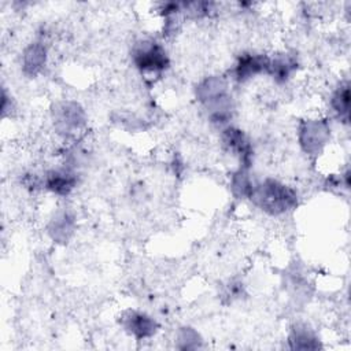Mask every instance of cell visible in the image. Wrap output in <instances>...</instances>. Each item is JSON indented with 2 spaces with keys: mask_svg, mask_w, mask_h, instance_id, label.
I'll return each mask as SVG.
<instances>
[{
  "mask_svg": "<svg viewBox=\"0 0 351 351\" xmlns=\"http://www.w3.org/2000/svg\"><path fill=\"white\" fill-rule=\"evenodd\" d=\"M288 343L292 350H317L321 347L315 332L307 325L298 324L291 329Z\"/></svg>",
  "mask_w": 351,
  "mask_h": 351,
  "instance_id": "13",
  "label": "cell"
},
{
  "mask_svg": "<svg viewBox=\"0 0 351 351\" xmlns=\"http://www.w3.org/2000/svg\"><path fill=\"white\" fill-rule=\"evenodd\" d=\"M177 340H178V348H182V350H193L202 346L200 335L193 328H189V326H184L180 329L177 335Z\"/></svg>",
  "mask_w": 351,
  "mask_h": 351,
  "instance_id": "16",
  "label": "cell"
},
{
  "mask_svg": "<svg viewBox=\"0 0 351 351\" xmlns=\"http://www.w3.org/2000/svg\"><path fill=\"white\" fill-rule=\"evenodd\" d=\"M75 228V218L69 210L55 213L48 223V234L56 243H67L73 236Z\"/></svg>",
  "mask_w": 351,
  "mask_h": 351,
  "instance_id": "10",
  "label": "cell"
},
{
  "mask_svg": "<svg viewBox=\"0 0 351 351\" xmlns=\"http://www.w3.org/2000/svg\"><path fill=\"white\" fill-rule=\"evenodd\" d=\"M269 62L270 58L262 53H243L234 64L233 75L239 82H245L259 74H267Z\"/></svg>",
  "mask_w": 351,
  "mask_h": 351,
  "instance_id": "8",
  "label": "cell"
},
{
  "mask_svg": "<svg viewBox=\"0 0 351 351\" xmlns=\"http://www.w3.org/2000/svg\"><path fill=\"white\" fill-rule=\"evenodd\" d=\"M77 174L71 167L49 170L43 178L44 188L59 196H67L77 186Z\"/></svg>",
  "mask_w": 351,
  "mask_h": 351,
  "instance_id": "9",
  "label": "cell"
},
{
  "mask_svg": "<svg viewBox=\"0 0 351 351\" xmlns=\"http://www.w3.org/2000/svg\"><path fill=\"white\" fill-rule=\"evenodd\" d=\"M348 104H350V88L348 84H340L332 93L330 106L332 110L344 122L348 121Z\"/></svg>",
  "mask_w": 351,
  "mask_h": 351,
  "instance_id": "15",
  "label": "cell"
},
{
  "mask_svg": "<svg viewBox=\"0 0 351 351\" xmlns=\"http://www.w3.org/2000/svg\"><path fill=\"white\" fill-rule=\"evenodd\" d=\"M222 143L225 148L240 160V167L250 169L252 159V145L243 130L228 126L222 132Z\"/></svg>",
  "mask_w": 351,
  "mask_h": 351,
  "instance_id": "7",
  "label": "cell"
},
{
  "mask_svg": "<svg viewBox=\"0 0 351 351\" xmlns=\"http://www.w3.org/2000/svg\"><path fill=\"white\" fill-rule=\"evenodd\" d=\"M47 63V47L43 43L29 44L22 53V70L26 75H37Z\"/></svg>",
  "mask_w": 351,
  "mask_h": 351,
  "instance_id": "11",
  "label": "cell"
},
{
  "mask_svg": "<svg viewBox=\"0 0 351 351\" xmlns=\"http://www.w3.org/2000/svg\"><path fill=\"white\" fill-rule=\"evenodd\" d=\"M196 97L208 111V118L217 125L228 123L232 118L233 104L228 93V84L222 77L211 75L196 86Z\"/></svg>",
  "mask_w": 351,
  "mask_h": 351,
  "instance_id": "1",
  "label": "cell"
},
{
  "mask_svg": "<svg viewBox=\"0 0 351 351\" xmlns=\"http://www.w3.org/2000/svg\"><path fill=\"white\" fill-rule=\"evenodd\" d=\"M298 67V60L295 55L291 53H278L274 58H270L267 74H270L277 82H285Z\"/></svg>",
  "mask_w": 351,
  "mask_h": 351,
  "instance_id": "12",
  "label": "cell"
},
{
  "mask_svg": "<svg viewBox=\"0 0 351 351\" xmlns=\"http://www.w3.org/2000/svg\"><path fill=\"white\" fill-rule=\"evenodd\" d=\"M121 325L130 336L137 340L151 337L158 330V322L147 313L128 310L121 315Z\"/></svg>",
  "mask_w": 351,
  "mask_h": 351,
  "instance_id": "6",
  "label": "cell"
},
{
  "mask_svg": "<svg viewBox=\"0 0 351 351\" xmlns=\"http://www.w3.org/2000/svg\"><path fill=\"white\" fill-rule=\"evenodd\" d=\"M250 199L269 215H281L298 206L296 191L274 178L255 184Z\"/></svg>",
  "mask_w": 351,
  "mask_h": 351,
  "instance_id": "2",
  "label": "cell"
},
{
  "mask_svg": "<svg viewBox=\"0 0 351 351\" xmlns=\"http://www.w3.org/2000/svg\"><path fill=\"white\" fill-rule=\"evenodd\" d=\"M52 119L59 133L73 134L85 125V111L75 101L58 103L52 110Z\"/></svg>",
  "mask_w": 351,
  "mask_h": 351,
  "instance_id": "5",
  "label": "cell"
},
{
  "mask_svg": "<svg viewBox=\"0 0 351 351\" xmlns=\"http://www.w3.org/2000/svg\"><path fill=\"white\" fill-rule=\"evenodd\" d=\"M132 60L143 74H160L169 67L166 49L155 40H141L132 49Z\"/></svg>",
  "mask_w": 351,
  "mask_h": 351,
  "instance_id": "3",
  "label": "cell"
},
{
  "mask_svg": "<svg viewBox=\"0 0 351 351\" xmlns=\"http://www.w3.org/2000/svg\"><path fill=\"white\" fill-rule=\"evenodd\" d=\"M254 181L250 177L248 169L247 167H239L237 171L233 173L232 178H230V189L232 193L239 197V199H244V197H250L254 189Z\"/></svg>",
  "mask_w": 351,
  "mask_h": 351,
  "instance_id": "14",
  "label": "cell"
},
{
  "mask_svg": "<svg viewBox=\"0 0 351 351\" xmlns=\"http://www.w3.org/2000/svg\"><path fill=\"white\" fill-rule=\"evenodd\" d=\"M330 128L325 119L310 118L299 125L298 140L307 155H319L329 141Z\"/></svg>",
  "mask_w": 351,
  "mask_h": 351,
  "instance_id": "4",
  "label": "cell"
}]
</instances>
